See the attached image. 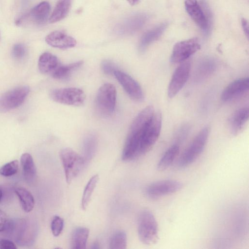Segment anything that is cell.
<instances>
[{
  "mask_svg": "<svg viewBox=\"0 0 249 249\" xmlns=\"http://www.w3.org/2000/svg\"><path fill=\"white\" fill-rule=\"evenodd\" d=\"M92 249H99L100 248L99 245L97 243H95L92 245L91 247Z\"/></svg>",
  "mask_w": 249,
  "mask_h": 249,
  "instance_id": "cell-40",
  "label": "cell"
},
{
  "mask_svg": "<svg viewBox=\"0 0 249 249\" xmlns=\"http://www.w3.org/2000/svg\"><path fill=\"white\" fill-rule=\"evenodd\" d=\"M249 79L248 77L236 79L229 84L221 94V100L227 102L244 94L248 91Z\"/></svg>",
  "mask_w": 249,
  "mask_h": 249,
  "instance_id": "cell-16",
  "label": "cell"
},
{
  "mask_svg": "<svg viewBox=\"0 0 249 249\" xmlns=\"http://www.w3.org/2000/svg\"><path fill=\"white\" fill-rule=\"evenodd\" d=\"M101 69L107 75L114 74V72L117 70L114 63L107 60H104L102 62L101 64Z\"/></svg>",
  "mask_w": 249,
  "mask_h": 249,
  "instance_id": "cell-35",
  "label": "cell"
},
{
  "mask_svg": "<svg viewBox=\"0 0 249 249\" xmlns=\"http://www.w3.org/2000/svg\"><path fill=\"white\" fill-rule=\"evenodd\" d=\"M191 64L188 61H184L175 71L168 87V95L172 98L175 97L182 89L189 78Z\"/></svg>",
  "mask_w": 249,
  "mask_h": 249,
  "instance_id": "cell-13",
  "label": "cell"
},
{
  "mask_svg": "<svg viewBox=\"0 0 249 249\" xmlns=\"http://www.w3.org/2000/svg\"><path fill=\"white\" fill-rule=\"evenodd\" d=\"M83 64V61H79L65 65H60L51 74L53 78L58 80L67 79L75 70Z\"/></svg>",
  "mask_w": 249,
  "mask_h": 249,
  "instance_id": "cell-28",
  "label": "cell"
},
{
  "mask_svg": "<svg viewBox=\"0 0 249 249\" xmlns=\"http://www.w3.org/2000/svg\"><path fill=\"white\" fill-rule=\"evenodd\" d=\"M18 161L14 160L2 165L0 168V175L10 177L16 174L18 169Z\"/></svg>",
  "mask_w": 249,
  "mask_h": 249,
  "instance_id": "cell-32",
  "label": "cell"
},
{
  "mask_svg": "<svg viewBox=\"0 0 249 249\" xmlns=\"http://www.w3.org/2000/svg\"><path fill=\"white\" fill-rule=\"evenodd\" d=\"M30 92L27 86H20L14 88L0 96V113L14 109L25 100Z\"/></svg>",
  "mask_w": 249,
  "mask_h": 249,
  "instance_id": "cell-8",
  "label": "cell"
},
{
  "mask_svg": "<svg viewBox=\"0 0 249 249\" xmlns=\"http://www.w3.org/2000/svg\"><path fill=\"white\" fill-rule=\"evenodd\" d=\"M154 114L152 107L148 106L143 109L132 122L122 152V160H133L139 156V139L152 120Z\"/></svg>",
  "mask_w": 249,
  "mask_h": 249,
  "instance_id": "cell-1",
  "label": "cell"
},
{
  "mask_svg": "<svg viewBox=\"0 0 249 249\" xmlns=\"http://www.w3.org/2000/svg\"><path fill=\"white\" fill-rule=\"evenodd\" d=\"M71 3V0H58L49 19V22L55 23L65 18L70 10Z\"/></svg>",
  "mask_w": 249,
  "mask_h": 249,
  "instance_id": "cell-26",
  "label": "cell"
},
{
  "mask_svg": "<svg viewBox=\"0 0 249 249\" xmlns=\"http://www.w3.org/2000/svg\"><path fill=\"white\" fill-rule=\"evenodd\" d=\"M8 223L6 214L0 210V232L4 231Z\"/></svg>",
  "mask_w": 249,
  "mask_h": 249,
  "instance_id": "cell-37",
  "label": "cell"
},
{
  "mask_svg": "<svg viewBox=\"0 0 249 249\" xmlns=\"http://www.w3.org/2000/svg\"><path fill=\"white\" fill-rule=\"evenodd\" d=\"M209 131V127L206 126L197 134L180 157L177 163L179 168H184L190 165L200 155L208 141Z\"/></svg>",
  "mask_w": 249,
  "mask_h": 249,
  "instance_id": "cell-4",
  "label": "cell"
},
{
  "mask_svg": "<svg viewBox=\"0 0 249 249\" xmlns=\"http://www.w3.org/2000/svg\"><path fill=\"white\" fill-rule=\"evenodd\" d=\"M113 74L131 99L137 102L143 100L142 90L139 83L132 77L119 70H116Z\"/></svg>",
  "mask_w": 249,
  "mask_h": 249,
  "instance_id": "cell-14",
  "label": "cell"
},
{
  "mask_svg": "<svg viewBox=\"0 0 249 249\" xmlns=\"http://www.w3.org/2000/svg\"><path fill=\"white\" fill-rule=\"evenodd\" d=\"M167 26V23H162L144 33L139 42V51L141 53L144 52L149 45L161 36Z\"/></svg>",
  "mask_w": 249,
  "mask_h": 249,
  "instance_id": "cell-20",
  "label": "cell"
},
{
  "mask_svg": "<svg viewBox=\"0 0 249 249\" xmlns=\"http://www.w3.org/2000/svg\"><path fill=\"white\" fill-rule=\"evenodd\" d=\"M138 233L140 241L146 245L155 244L159 239L157 220L148 210H143L139 216Z\"/></svg>",
  "mask_w": 249,
  "mask_h": 249,
  "instance_id": "cell-2",
  "label": "cell"
},
{
  "mask_svg": "<svg viewBox=\"0 0 249 249\" xmlns=\"http://www.w3.org/2000/svg\"><path fill=\"white\" fill-rule=\"evenodd\" d=\"M45 41L50 46L61 49L74 47L76 41L72 37L61 31H53L45 37Z\"/></svg>",
  "mask_w": 249,
  "mask_h": 249,
  "instance_id": "cell-18",
  "label": "cell"
},
{
  "mask_svg": "<svg viewBox=\"0 0 249 249\" xmlns=\"http://www.w3.org/2000/svg\"><path fill=\"white\" fill-rule=\"evenodd\" d=\"M182 187V183L177 180H161L147 186L145 188V193L148 197L157 198L176 193L180 190Z\"/></svg>",
  "mask_w": 249,
  "mask_h": 249,
  "instance_id": "cell-12",
  "label": "cell"
},
{
  "mask_svg": "<svg viewBox=\"0 0 249 249\" xmlns=\"http://www.w3.org/2000/svg\"><path fill=\"white\" fill-rule=\"evenodd\" d=\"M127 245V237L123 231H117L111 236L109 241L111 249H125Z\"/></svg>",
  "mask_w": 249,
  "mask_h": 249,
  "instance_id": "cell-30",
  "label": "cell"
},
{
  "mask_svg": "<svg viewBox=\"0 0 249 249\" xmlns=\"http://www.w3.org/2000/svg\"><path fill=\"white\" fill-rule=\"evenodd\" d=\"M12 53L16 59H22L26 54V47L21 43L16 44L13 47Z\"/></svg>",
  "mask_w": 249,
  "mask_h": 249,
  "instance_id": "cell-34",
  "label": "cell"
},
{
  "mask_svg": "<svg viewBox=\"0 0 249 249\" xmlns=\"http://www.w3.org/2000/svg\"><path fill=\"white\" fill-rule=\"evenodd\" d=\"M89 235V230L85 227H78L72 232L71 240V246L73 249L86 248Z\"/></svg>",
  "mask_w": 249,
  "mask_h": 249,
  "instance_id": "cell-24",
  "label": "cell"
},
{
  "mask_svg": "<svg viewBox=\"0 0 249 249\" xmlns=\"http://www.w3.org/2000/svg\"><path fill=\"white\" fill-rule=\"evenodd\" d=\"M248 107H244L235 111L230 118L229 124L231 133L236 135L243 129L249 119Z\"/></svg>",
  "mask_w": 249,
  "mask_h": 249,
  "instance_id": "cell-19",
  "label": "cell"
},
{
  "mask_svg": "<svg viewBox=\"0 0 249 249\" xmlns=\"http://www.w3.org/2000/svg\"><path fill=\"white\" fill-rule=\"evenodd\" d=\"M54 101L67 105L81 106L85 101L84 91L76 88H67L53 89L50 93Z\"/></svg>",
  "mask_w": 249,
  "mask_h": 249,
  "instance_id": "cell-9",
  "label": "cell"
},
{
  "mask_svg": "<svg viewBox=\"0 0 249 249\" xmlns=\"http://www.w3.org/2000/svg\"><path fill=\"white\" fill-rule=\"evenodd\" d=\"M97 146V138L93 134L88 135L84 139L83 149L86 158H90L94 155Z\"/></svg>",
  "mask_w": 249,
  "mask_h": 249,
  "instance_id": "cell-31",
  "label": "cell"
},
{
  "mask_svg": "<svg viewBox=\"0 0 249 249\" xmlns=\"http://www.w3.org/2000/svg\"><path fill=\"white\" fill-rule=\"evenodd\" d=\"M15 192L18 196L23 210L29 213L32 211L35 205V200L32 194L22 187H17Z\"/></svg>",
  "mask_w": 249,
  "mask_h": 249,
  "instance_id": "cell-27",
  "label": "cell"
},
{
  "mask_svg": "<svg viewBox=\"0 0 249 249\" xmlns=\"http://www.w3.org/2000/svg\"><path fill=\"white\" fill-rule=\"evenodd\" d=\"M204 4V12L198 4L197 0H185V7L188 14L203 30L208 34L211 27L209 10L205 3Z\"/></svg>",
  "mask_w": 249,
  "mask_h": 249,
  "instance_id": "cell-10",
  "label": "cell"
},
{
  "mask_svg": "<svg viewBox=\"0 0 249 249\" xmlns=\"http://www.w3.org/2000/svg\"><path fill=\"white\" fill-rule=\"evenodd\" d=\"M60 158L64 168L66 182L70 184L82 169L85 162V158L70 148L61 150Z\"/></svg>",
  "mask_w": 249,
  "mask_h": 249,
  "instance_id": "cell-6",
  "label": "cell"
},
{
  "mask_svg": "<svg viewBox=\"0 0 249 249\" xmlns=\"http://www.w3.org/2000/svg\"><path fill=\"white\" fill-rule=\"evenodd\" d=\"M131 5H135L139 3L140 0H126Z\"/></svg>",
  "mask_w": 249,
  "mask_h": 249,
  "instance_id": "cell-39",
  "label": "cell"
},
{
  "mask_svg": "<svg viewBox=\"0 0 249 249\" xmlns=\"http://www.w3.org/2000/svg\"><path fill=\"white\" fill-rule=\"evenodd\" d=\"M241 24L245 35L249 38V24L248 21L245 18H242Z\"/></svg>",
  "mask_w": 249,
  "mask_h": 249,
  "instance_id": "cell-38",
  "label": "cell"
},
{
  "mask_svg": "<svg viewBox=\"0 0 249 249\" xmlns=\"http://www.w3.org/2000/svg\"><path fill=\"white\" fill-rule=\"evenodd\" d=\"M28 0H23V4H26Z\"/></svg>",
  "mask_w": 249,
  "mask_h": 249,
  "instance_id": "cell-41",
  "label": "cell"
},
{
  "mask_svg": "<svg viewBox=\"0 0 249 249\" xmlns=\"http://www.w3.org/2000/svg\"><path fill=\"white\" fill-rule=\"evenodd\" d=\"M1 197H2V191L0 189V200L1 198Z\"/></svg>",
  "mask_w": 249,
  "mask_h": 249,
  "instance_id": "cell-42",
  "label": "cell"
},
{
  "mask_svg": "<svg viewBox=\"0 0 249 249\" xmlns=\"http://www.w3.org/2000/svg\"><path fill=\"white\" fill-rule=\"evenodd\" d=\"M162 117L160 112L155 114L142 134L139 144V157L150 150L158 140L161 128Z\"/></svg>",
  "mask_w": 249,
  "mask_h": 249,
  "instance_id": "cell-5",
  "label": "cell"
},
{
  "mask_svg": "<svg viewBox=\"0 0 249 249\" xmlns=\"http://www.w3.org/2000/svg\"><path fill=\"white\" fill-rule=\"evenodd\" d=\"M117 90L112 84L106 83L99 88L95 98V106L102 115L108 116L114 111Z\"/></svg>",
  "mask_w": 249,
  "mask_h": 249,
  "instance_id": "cell-7",
  "label": "cell"
},
{
  "mask_svg": "<svg viewBox=\"0 0 249 249\" xmlns=\"http://www.w3.org/2000/svg\"><path fill=\"white\" fill-rule=\"evenodd\" d=\"M64 228V220L59 216H54L52 221L51 228L53 234L54 236H59Z\"/></svg>",
  "mask_w": 249,
  "mask_h": 249,
  "instance_id": "cell-33",
  "label": "cell"
},
{
  "mask_svg": "<svg viewBox=\"0 0 249 249\" xmlns=\"http://www.w3.org/2000/svg\"><path fill=\"white\" fill-rule=\"evenodd\" d=\"M6 229L15 242L21 246L31 245L34 242L37 232L36 225L25 219L8 222Z\"/></svg>",
  "mask_w": 249,
  "mask_h": 249,
  "instance_id": "cell-3",
  "label": "cell"
},
{
  "mask_svg": "<svg viewBox=\"0 0 249 249\" xmlns=\"http://www.w3.org/2000/svg\"><path fill=\"white\" fill-rule=\"evenodd\" d=\"M17 248L16 244L11 240L5 239L0 240V249H16Z\"/></svg>",
  "mask_w": 249,
  "mask_h": 249,
  "instance_id": "cell-36",
  "label": "cell"
},
{
  "mask_svg": "<svg viewBox=\"0 0 249 249\" xmlns=\"http://www.w3.org/2000/svg\"><path fill=\"white\" fill-rule=\"evenodd\" d=\"M200 48V44L196 37L178 42L173 47L170 61L172 63L183 62Z\"/></svg>",
  "mask_w": 249,
  "mask_h": 249,
  "instance_id": "cell-11",
  "label": "cell"
},
{
  "mask_svg": "<svg viewBox=\"0 0 249 249\" xmlns=\"http://www.w3.org/2000/svg\"><path fill=\"white\" fill-rule=\"evenodd\" d=\"M179 147L178 144L171 146L164 153L157 165V169L163 171L168 168L178 157Z\"/></svg>",
  "mask_w": 249,
  "mask_h": 249,
  "instance_id": "cell-25",
  "label": "cell"
},
{
  "mask_svg": "<svg viewBox=\"0 0 249 249\" xmlns=\"http://www.w3.org/2000/svg\"><path fill=\"white\" fill-rule=\"evenodd\" d=\"M60 65L58 58L50 53H43L38 59V69L43 74H51Z\"/></svg>",
  "mask_w": 249,
  "mask_h": 249,
  "instance_id": "cell-22",
  "label": "cell"
},
{
  "mask_svg": "<svg viewBox=\"0 0 249 249\" xmlns=\"http://www.w3.org/2000/svg\"><path fill=\"white\" fill-rule=\"evenodd\" d=\"M23 176L27 182L31 183L36 178V167L32 156L27 153L23 154L20 158Z\"/></svg>",
  "mask_w": 249,
  "mask_h": 249,
  "instance_id": "cell-23",
  "label": "cell"
},
{
  "mask_svg": "<svg viewBox=\"0 0 249 249\" xmlns=\"http://www.w3.org/2000/svg\"><path fill=\"white\" fill-rule=\"evenodd\" d=\"M50 9V4L47 1H42L32 9L27 14L18 19L16 24L19 26L24 20L29 18L34 23L42 25L46 22Z\"/></svg>",
  "mask_w": 249,
  "mask_h": 249,
  "instance_id": "cell-17",
  "label": "cell"
},
{
  "mask_svg": "<svg viewBox=\"0 0 249 249\" xmlns=\"http://www.w3.org/2000/svg\"><path fill=\"white\" fill-rule=\"evenodd\" d=\"M216 68L215 61L211 57L201 59L196 69L195 78L197 81H201L211 75Z\"/></svg>",
  "mask_w": 249,
  "mask_h": 249,
  "instance_id": "cell-21",
  "label": "cell"
},
{
  "mask_svg": "<svg viewBox=\"0 0 249 249\" xmlns=\"http://www.w3.org/2000/svg\"><path fill=\"white\" fill-rule=\"evenodd\" d=\"M98 180V175H95L89 179L86 184L81 199V207L83 210H85L88 206Z\"/></svg>",
  "mask_w": 249,
  "mask_h": 249,
  "instance_id": "cell-29",
  "label": "cell"
},
{
  "mask_svg": "<svg viewBox=\"0 0 249 249\" xmlns=\"http://www.w3.org/2000/svg\"><path fill=\"white\" fill-rule=\"evenodd\" d=\"M148 16L143 13L132 15L117 25L115 32L120 35H128L140 30L148 20Z\"/></svg>",
  "mask_w": 249,
  "mask_h": 249,
  "instance_id": "cell-15",
  "label": "cell"
}]
</instances>
